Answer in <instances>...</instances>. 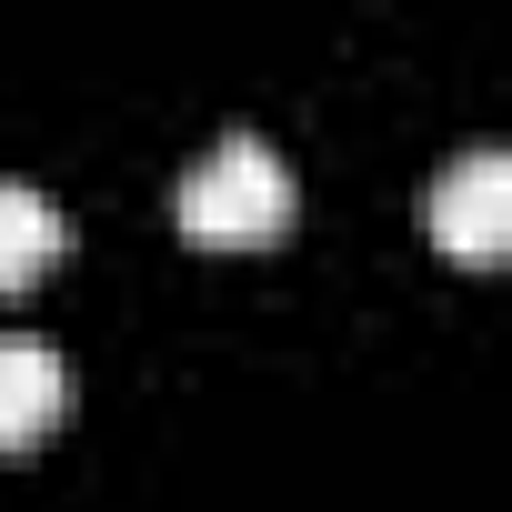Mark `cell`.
<instances>
[{"mask_svg":"<svg viewBox=\"0 0 512 512\" xmlns=\"http://www.w3.org/2000/svg\"><path fill=\"white\" fill-rule=\"evenodd\" d=\"M422 231L452 251V262L492 272L502 251H512V161H502V151H462V161L422 191Z\"/></svg>","mask_w":512,"mask_h":512,"instance_id":"7a4b0ae2","label":"cell"},{"mask_svg":"<svg viewBox=\"0 0 512 512\" xmlns=\"http://www.w3.org/2000/svg\"><path fill=\"white\" fill-rule=\"evenodd\" d=\"M61 251H71L61 201L31 191V181H0V292H31V282L61 262Z\"/></svg>","mask_w":512,"mask_h":512,"instance_id":"277c9868","label":"cell"},{"mask_svg":"<svg viewBox=\"0 0 512 512\" xmlns=\"http://www.w3.org/2000/svg\"><path fill=\"white\" fill-rule=\"evenodd\" d=\"M61 412H71V372H61V352L31 342V332H0V452H31Z\"/></svg>","mask_w":512,"mask_h":512,"instance_id":"3957f363","label":"cell"},{"mask_svg":"<svg viewBox=\"0 0 512 512\" xmlns=\"http://www.w3.org/2000/svg\"><path fill=\"white\" fill-rule=\"evenodd\" d=\"M171 211H181V231H191V241H211V251H262V241H282V231H292L302 181H292V161H282L262 131H221V141L181 171Z\"/></svg>","mask_w":512,"mask_h":512,"instance_id":"6da1fadb","label":"cell"}]
</instances>
